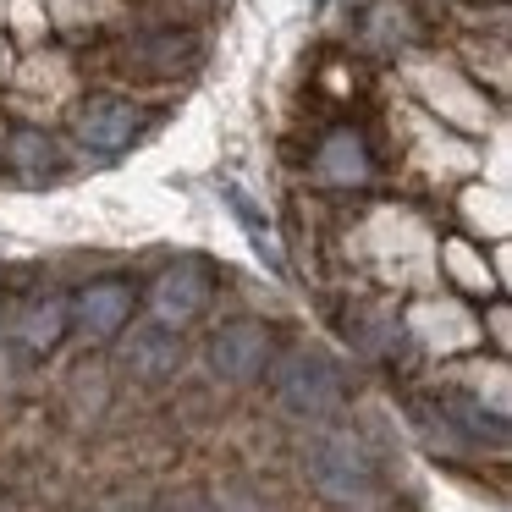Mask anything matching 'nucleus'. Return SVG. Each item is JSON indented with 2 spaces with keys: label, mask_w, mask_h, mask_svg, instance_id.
I'll return each mask as SVG.
<instances>
[{
  "label": "nucleus",
  "mask_w": 512,
  "mask_h": 512,
  "mask_svg": "<svg viewBox=\"0 0 512 512\" xmlns=\"http://www.w3.org/2000/svg\"><path fill=\"white\" fill-rule=\"evenodd\" d=\"M276 397L287 402L298 419H320V413L336 408V375L325 358L314 353H292L287 364L276 369Z\"/></svg>",
  "instance_id": "nucleus-2"
},
{
  "label": "nucleus",
  "mask_w": 512,
  "mask_h": 512,
  "mask_svg": "<svg viewBox=\"0 0 512 512\" xmlns=\"http://www.w3.org/2000/svg\"><path fill=\"white\" fill-rule=\"evenodd\" d=\"M182 358V342L166 331V325H138L133 336H127V364L138 369V375H166V369H177Z\"/></svg>",
  "instance_id": "nucleus-6"
},
{
  "label": "nucleus",
  "mask_w": 512,
  "mask_h": 512,
  "mask_svg": "<svg viewBox=\"0 0 512 512\" xmlns=\"http://www.w3.org/2000/svg\"><path fill=\"white\" fill-rule=\"evenodd\" d=\"M413 331L419 336H430V331H452V347H463V342H474V325L463 320V314L446 303V309H424L419 320H413Z\"/></svg>",
  "instance_id": "nucleus-9"
},
{
  "label": "nucleus",
  "mask_w": 512,
  "mask_h": 512,
  "mask_svg": "<svg viewBox=\"0 0 512 512\" xmlns=\"http://www.w3.org/2000/svg\"><path fill=\"white\" fill-rule=\"evenodd\" d=\"M303 468H309V479H314V490H320V496L347 501V507L369 501V490H375L364 452H358L347 435H314L309 452H303Z\"/></svg>",
  "instance_id": "nucleus-1"
},
{
  "label": "nucleus",
  "mask_w": 512,
  "mask_h": 512,
  "mask_svg": "<svg viewBox=\"0 0 512 512\" xmlns=\"http://www.w3.org/2000/svg\"><path fill=\"white\" fill-rule=\"evenodd\" d=\"M127 287H94V292H83V303H78V320H83V331L89 336H111L116 325L127 320Z\"/></svg>",
  "instance_id": "nucleus-7"
},
{
  "label": "nucleus",
  "mask_w": 512,
  "mask_h": 512,
  "mask_svg": "<svg viewBox=\"0 0 512 512\" xmlns=\"http://www.w3.org/2000/svg\"><path fill=\"white\" fill-rule=\"evenodd\" d=\"M320 171L325 177H336V182H358L369 171V160H364V144H358V138H331V144H325V155H320Z\"/></svg>",
  "instance_id": "nucleus-8"
},
{
  "label": "nucleus",
  "mask_w": 512,
  "mask_h": 512,
  "mask_svg": "<svg viewBox=\"0 0 512 512\" xmlns=\"http://www.w3.org/2000/svg\"><path fill=\"white\" fill-rule=\"evenodd\" d=\"M61 320H67V309H61V303H45V309H34V314H28V325H23L28 347H50V342L61 336Z\"/></svg>",
  "instance_id": "nucleus-10"
},
{
  "label": "nucleus",
  "mask_w": 512,
  "mask_h": 512,
  "mask_svg": "<svg viewBox=\"0 0 512 512\" xmlns=\"http://www.w3.org/2000/svg\"><path fill=\"white\" fill-rule=\"evenodd\" d=\"M259 358H265V331H259V325H232V331H221L210 347V364L221 380H254Z\"/></svg>",
  "instance_id": "nucleus-5"
},
{
  "label": "nucleus",
  "mask_w": 512,
  "mask_h": 512,
  "mask_svg": "<svg viewBox=\"0 0 512 512\" xmlns=\"http://www.w3.org/2000/svg\"><path fill=\"white\" fill-rule=\"evenodd\" d=\"M199 303H204V276L193 265H177L155 281V325H166V331H177L182 320H193Z\"/></svg>",
  "instance_id": "nucleus-4"
},
{
  "label": "nucleus",
  "mask_w": 512,
  "mask_h": 512,
  "mask_svg": "<svg viewBox=\"0 0 512 512\" xmlns=\"http://www.w3.org/2000/svg\"><path fill=\"white\" fill-rule=\"evenodd\" d=\"M138 133V111L127 100H89L78 116V138L89 149H100V155H116V149H127Z\"/></svg>",
  "instance_id": "nucleus-3"
}]
</instances>
